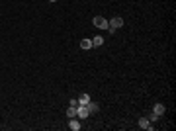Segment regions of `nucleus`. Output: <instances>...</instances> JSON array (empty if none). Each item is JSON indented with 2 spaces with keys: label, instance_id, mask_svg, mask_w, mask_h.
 Returning a JSON list of instances; mask_svg holds the SVG:
<instances>
[{
  "label": "nucleus",
  "instance_id": "nucleus-8",
  "mask_svg": "<svg viewBox=\"0 0 176 131\" xmlns=\"http://www.w3.org/2000/svg\"><path fill=\"white\" fill-rule=\"evenodd\" d=\"M86 108H88V111H90V113H94V111H98V108H100V106L96 104V102H88V104H86Z\"/></svg>",
  "mask_w": 176,
  "mask_h": 131
},
{
  "label": "nucleus",
  "instance_id": "nucleus-11",
  "mask_svg": "<svg viewBox=\"0 0 176 131\" xmlns=\"http://www.w3.org/2000/svg\"><path fill=\"white\" fill-rule=\"evenodd\" d=\"M102 43H104V37H102V35H96V37H94V39H92V45H94V47L102 45Z\"/></svg>",
  "mask_w": 176,
  "mask_h": 131
},
{
  "label": "nucleus",
  "instance_id": "nucleus-9",
  "mask_svg": "<svg viewBox=\"0 0 176 131\" xmlns=\"http://www.w3.org/2000/svg\"><path fill=\"white\" fill-rule=\"evenodd\" d=\"M153 111H155L156 116H163V113H164V106H163V104H155Z\"/></svg>",
  "mask_w": 176,
  "mask_h": 131
},
{
  "label": "nucleus",
  "instance_id": "nucleus-2",
  "mask_svg": "<svg viewBox=\"0 0 176 131\" xmlns=\"http://www.w3.org/2000/svg\"><path fill=\"white\" fill-rule=\"evenodd\" d=\"M108 26H110L111 29H117V27L123 26V18H119V16H114V18L108 22Z\"/></svg>",
  "mask_w": 176,
  "mask_h": 131
},
{
  "label": "nucleus",
  "instance_id": "nucleus-12",
  "mask_svg": "<svg viewBox=\"0 0 176 131\" xmlns=\"http://www.w3.org/2000/svg\"><path fill=\"white\" fill-rule=\"evenodd\" d=\"M158 118H161V116H156L155 111H153V113H151V116H149V118H147V119H149V121H156V119H158Z\"/></svg>",
  "mask_w": 176,
  "mask_h": 131
},
{
  "label": "nucleus",
  "instance_id": "nucleus-10",
  "mask_svg": "<svg viewBox=\"0 0 176 131\" xmlns=\"http://www.w3.org/2000/svg\"><path fill=\"white\" fill-rule=\"evenodd\" d=\"M76 110H78V106H76V108H74V106H71V108L67 110V116H69V119H71V118H76Z\"/></svg>",
  "mask_w": 176,
  "mask_h": 131
},
{
  "label": "nucleus",
  "instance_id": "nucleus-7",
  "mask_svg": "<svg viewBox=\"0 0 176 131\" xmlns=\"http://www.w3.org/2000/svg\"><path fill=\"white\" fill-rule=\"evenodd\" d=\"M90 102V96L88 94H80V98H78V106H86Z\"/></svg>",
  "mask_w": 176,
  "mask_h": 131
},
{
  "label": "nucleus",
  "instance_id": "nucleus-1",
  "mask_svg": "<svg viewBox=\"0 0 176 131\" xmlns=\"http://www.w3.org/2000/svg\"><path fill=\"white\" fill-rule=\"evenodd\" d=\"M92 22H94V26L100 27V29H108V27H110V26H108V20L102 18V16H94V20H92Z\"/></svg>",
  "mask_w": 176,
  "mask_h": 131
},
{
  "label": "nucleus",
  "instance_id": "nucleus-13",
  "mask_svg": "<svg viewBox=\"0 0 176 131\" xmlns=\"http://www.w3.org/2000/svg\"><path fill=\"white\" fill-rule=\"evenodd\" d=\"M71 106H74V108H76V106H78V100H76V98H72V100H71Z\"/></svg>",
  "mask_w": 176,
  "mask_h": 131
},
{
  "label": "nucleus",
  "instance_id": "nucleus-14",
  "mask_svg": "<svg viewBox=\"0 0 176 131\" xmlns=\"http://www.w3.org/2000/svg\"><path fill=\"white\" fill-rule=\"evenodd\" d=\"M49 2H57V0H49Z\"/></svg>",
  "mask_w": 176,
  "mask_h": 131
},
{
  "label": "nucleus",
  "instance_id": "nucleus-3",
  "mask_svg": "<svg viewBox=\"0 0 176 131\" xmlns=\"http://www.w3.org/2000/svg\"><path fill=\"white\" fill-rule=\"evenodd\" d=\"M88 116H90L88 108H86V106H78V110H76V118H78V119H86Z\"/></svg>",
  "mask_w": 176,
  "mask_h": 131
},
{
  "label": "nucleus",
  "instance_id": "nucleus-6",
  "mask_svg": "<svg viewBox=\"0 0 176 131\" xmlns=\"http://www.w3.org/2000/svg\"><path fill=\"white\" fill-rule=\"evenodd\" d=\"M92 39H82L80 41V49H84V51H88V49H92Z\"/></svg>",
  "mask_w": 176,
  "mask_h": 131
},
{
  "label": "nucleus",
  "instance_id": "nucleus-4",
  "mask_svg": "<svg viewBox=\"0 0 176 131\" xmlns=\"http://www.w3.org/2000/svg\"><path fill=\"white\" fill-rule=\"evenodd\" d=\"M139 127H141V129H153V125H151V121H149V119H147V118H141V119H139Z\"/></svg>",
  "mask_w": 176,
  "mask_h": 131
},
{
  "label": "nucleus",
  "instance_id": "nucleus-5",
  "mask_svg": "<svg viewBox=\"0 0 176 131\" xmlns=\"http://www.w3.org/2000/svg\"><path fill=\"white\" fill-rule=\"evenodd\" d=\"M69 127H71L72 131H78V129H80V123H78V119H76V118H71V119H69Z\"/></svg>",
  "mask_w": 176,
  "mask_h": 131
}]
</instances>
